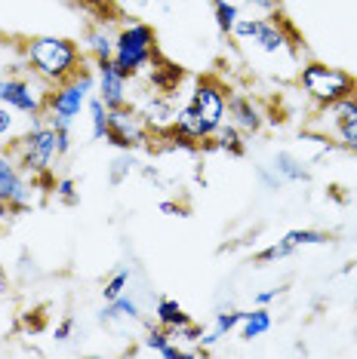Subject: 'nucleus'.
I'll return each mask as SVG.
<instances>
[{
	"label": "nucleus",
	"instance_id": "nucleus-34",
	"mask_svg": "<svg viewBox=\"0 0 357 359\" xmlns=\"http://www.w3.org/2000/svg\"><path fill=\"white\" fill-rule=\"evenodd\" d=\"M243 4L262 13H280V0H243Z\"/></svg>",
	"mask_w": 357,
	"mask_h": 359
},
{
	"label": "nucleus",
	"instance_id": "nucleus-2",
	"mask_svg": "<svg viewBox=\"0 0 357 359\" xmlns=\"http://www.w3.org/2000/svg\"><path fill=\"white\" fill-rule=\"evenodd\" d=\"M25 62L31 77H37L44 86H59L84 68L86 53L71 37L37 34L25 40Z\"/></svg>",
	"mask_w": 357,
	"mask_h": 359
},
{
	"label": "nucleus",
	"instance_id": "nucleus-30",
	"mask_svg": "<svg viewBox=\"0 0 357 359\" xmlns=\"http://www.w3.org/2000/svg\"><path fill=\"white\" fill-rule=\"evenodd\" d=\"M133 166H136V163H133V157H129V151H124V157H117L115 163H111V184H120V182H124Z\"/></svg>",
	"mask_w": 357,
	"mask_h": 359
},
{
	"label": "nucleus",
	"instance_id": "nucleus-20",
	"mask_svg": "<svg viewBox=\"0 0 357 359\" xmlns=\"http://www.w3.org/2000/svg\"><path fill=\"white\" fill-rule=\"evenodd\" d=\"M271 169H274V172H278V175L283 178V182H302V184L311 182V169H308L305 163L299 160L296 154H290V151H280L278 157H274Z\"/></svg>",
	"mask_w": 357,
	"mask_h": 359
},
{
	"label": "nucleus",
	"instance_id": "nucleus-12",
	"mask_svg": "<svg viewBox=\"0 0 357 359\" xmlns=\"http://www.w3.org/2000/svg\"><path fill=\"white\" fill-rule=\"evenodd\" d=\"M126 86H129V77L120 71V65L115 59L96 62V95L105 102L108 111L126 104Z\"/></svg>",
	"mask_w": 357,
	"mask_h": 359
},
{
	"label": "nucleus",
	"instance_id": "nucleus-13",
	"mask_svg": "<svg viewBox=\"0 0 357 359\" xmlns=\"http://www.w3.org/2000/svg\"><path fill=\"white\" fill-rule=\"evenodd\" d=\"M228 114H231V123L240 129V133L253 135L265 126V117L259 111V104L249 99V95H228Z\"/></svg>",
	"mask_w": 357,
	"mask_h": 359
},
{
	"label": "nucleus",
	"instance_id": "nucleus-27",
	"mask_svg": "<svg viewBox=\"0 0 357 359\" xmlns=\"http://www.w3.org/2000/svg\"><path fill=\"white\" fill-rule=\"evenodd\" d=\"M290 255H293V249H290L283 240H278V243H271V246H265L262 252H256L253 261H256V264H274V261H283Z\"/></svg>",
	"mask_w": 357,
	"mask_h": 359
},
{
	"label": "nucleus",
	"instance_id": "nucleus-36",
	"mask_svg": "<svg viewBox=\"0 0 357 359\" xmlns=\"http://www.w3.org/2000/svg\"><path fill=\"white\" fill-rule=\"evenodd\" d=\"M13 215H15V212H13V206H10V203H6L4 197H0V222H10Z\"/></svg>",
	"mask_w": 357,
	"mask_h": 359
},
{
	"label": "nucleus",
	"instance_id": "nucleus-19",
	"mask_svg": "<svg viewBox=\"0 0 357 359\" xmlns=\"http://www.w3.org/2000/svg\"><path fill=\"white\" fill-rule=\"evenodd\" d=\"M243 313H247V310H219L216 320H213V329L204 332V338H200V347L209 350L213 344H219V341H222L225 334H231V332L240 325Z\"/></svg>",
	"mask_w": 357,
	"mask_h": 359
},
{
	"label": "nucleus",
	"instance_id": "nucleus-15",
	"mask_svg": "<svg viewBox=\"0 0 357 359\" xmlns=\"http://www.w3.org/2000/svg\"><path fill=\"white\" fill-rule=\"evenodd\" d=\"M154 320H157L160 329H167L176 338V332H182L185 325H191V313L178 304L176 298H157V307H154Z\"/></svg>",
	"mask_w": 357,
	"mask_h": 359
},
{
	"label": "nucleus",
	"instance_id": "nucleus-24",
	"mask_svg": "<svg viewBox=\"0 0 357 359\" xmlns=\"http://www.w3.org/2000/svg\"><path fill=\"white\" fill-rule=\"evenodd\" d=\"M86 114H89V138L102 142L105 133H108V108H105V102L96 93L89 95V102H86Z\"/></svg>",
	"mask_w": 357,
	"mask_h": 359
},
{
	"label": "nucleus",
	"instance_id": "nucleus-1",
	"mask_svg": "<svg viewBox=\"0 0 357 359\" xmlns=\"http://www.w3.org/2000/svg\"><path fill=\"white\" fill-rule=\"evenodd\" d=\"M225 114H228L225 86L216 80H200L194 83L188 102L176 111V123L154 135L160 142H173L169 148H197V144H207L216 129L225 123Z\"/></svg>",
	"mask_w": 357,
	"mask_h": 359
},
{
	"label": "nucleus",
	"instance_id": "nucleus-22",
	"mask_svg": "<svg viewBox=\"0 0 357 359\" xmlns=\"http://www.w3.org/2000/svg\"><path fill=\"white\" fill-rule=\"evenodd\" d=\"M139 304H136L129 295H120L115 301H105L102 313H99V323H117V320H139Z\"/></svg>",
	"mask_w": 357,
	"mask_h": 359
},
{
	"label": "nucleus",
	"instance_id": "nucleus-21",
	"mask_svg": "<svg viewBox=\"0 0 357 359\" xmlns=\"http://www.w3.org/2000/svg\"><path fill=\"white\" fill-rule=\"evenodd\" d=\"M84 43H86V46H84V53H86L93 62L115 59V34H108V31H105V25L89 28Z\"/></svg>",
	"mask_w": 357,
	"mask_h": 359
},
{
	"label": "nucleus",
	"instance_id": "nucleus-32",
	"mask_svg": "<svg viewBox=\"0 0 357 359\" xmlns=\"http://www.w3.org/2000/svg\"><path fill=\"white\" fill-rule=\"evenodd\" d=\"M287 295V289L283 285H271V289H262V292H256V304L259 307H268V304H274L278 298Z\"/></svg>",
	"mask_w": 357,
	"mask_h": 359
},
{
	"label": "nucleus",
	"instance_id": "nucleus-31",
	"mask_svg": "<svg viewBox=\"0 0 357 359\" xmlns=\"http://www.w3.org/2000/svg\"><path fill=\"white\" fill-rule=\"evenodd\" d=\"M259 182H262L265 184V191H280V184H283V178L278 175V172H274V169L271 166H259Z\"/></svg>",
	"mask_w": 357,
	"mask_h": 359
},
{
	"label": "nucleus",
	"instance_id": "nucleus-8",
	"mask_svg": "<svg viewBox=\"0 0 357 359\" xmlns=\"http://www.w3.org/2000/svg\"><path fill=\"white\" fill-rule=\"evenodd\" d=\"M151 138V129L145 126L142 114L133 111L129 104H124V108H115L108 111V133H105V142L115 144L117 151H139L148 144Z\"/></svg>",
	"mask_w": 357,
	"mask_h": 359
},
{
	"label": "nucleus",
	"instance_id": "nucleus-23",
	"mask_svg": "<svg viewBox=\"0 0 357 359\" xmlns=\"http://www.w3.org/2000/svg\"><path fill=\"white\" fill-rule=\"evenodd\" d=\"M290 249H305V246H327L330 243V233L327 231H314V227H296V231H287L280 236Z\"/></svg>",
	"mask_w": 357,
	"mask_h": 359
},
{
	"label": "nucleus",
	"instance_id": "nucleus-28",
	"mask_svg": "<svg viewBox=\"0 0 357 359\" xmlns=\"http://www.w3.org/2000/svg\"><path fill=\"white\" fill-rule=\"evenodd\" d=\"M15 123H19V114L13 108H6V104H0V144H4V138H6V144L15 138Z\"/></svg>",
	"mask_w": 357,
	"mask_h": 359
},
{
	"label": "nucleus",
	"instance_id": "nucleus-4",
	"mask_svg": "<svg viewBox=\"0 0 357 359\" xmlns=\"http://www.w3.org/2000/svg\"><path fill=\"white\" fill-rule=\"evenodd\" d=\"M93 93H96V71L84 65L74 77L46 89V108H44L46 123L56 129H71L74 120L80 117V111H86V102Z\"/></svg>",
	"mask_w": 357,
	"mask_h": 359
},
{
	"label": "nucleus",
	"instance_id": "nucleus-14",
	"mask_svg": "<svg viewBox=\"0 0 357 359\" xmlns=\"http://www.w3.org/2000/svg\"><path fill=\"white\" fill-rule=\"evenodd\" d=\"M145 126L151 133H160V129H169L176 123V104H173V95H164V93H151L145 108L139 111Z\"/></svg>",
	"mask_w": 357,
	"mask_h": 359
},
{
	"label": "nucleus",
	"instance_id": "nucleus-35",
	"mask_svg": "<svg viewBox=\"0 0 357 359\" xmlns=\"http://www.w3.org/2000/svg\"><path fill=\"white\" fill-rule=\"evenodd\" d=\"M160 212H167V215H185V209L178 206V203H173V200H164V203H160Z\"/></svg>",
	"mask_w": 357,
	"mask_h": 359
},
{
	"label": "nucleus",
	"instance_id": "nucleus-25",
	"mask_svg": "<svg viewBox=\"0 0 357 359\" xmlns=\"http://www.w3.org/2000/svg\"><path fill=\"white\" fill-rule=\"evenodd\" d=\"M213 19H216V28L222 34H231L234 25L240 19V6L231 4V0H213Z\"/></svg>",
	"mask_w": 357,
	"mask_h": 359
},
{
	"label": "nucleus",
	"instance_id": "nucleus-17",
	"mask_svg": "<svg viewBox=\"0 0 357 359\" xmlns=\"http://www.w3.org/2000/svg\"><path fill=\"white\" fill-rule=\"evenodd\" d=\"M207 144L216 151H222V154H228V157H243V154H247V133H240L234 123H222Z\"/></svg>",
	"mask_w": 357,
	"mask_h": 359
},
{
	"label": "nucleus",
	"instance_id": "nucleus-29",
	"mask_svg": "<svg viewBox=\"0 0 357 359\" xmlns=\"http://www.w3.org/2000/svg\"><path fill=\"white\" fill-rule=\"evenodd\" d=\"M53 194L56 197H59L62 203H68V206H74L77 203V182L74 178H56V184H53Z\"/></svg>",
	"mask_w": 357,
	"mask_h": 359
},
{
	"label": "nucleus",
	"instance_id": "nucleus-33",
	"mask_svg": "<svg viewBox=\"0 0 357 359\" xmlns=\"http://www.w3.org/2000/svg\"><path fill=\"white\" fill-rule=\"evenodd\" d=\"M71 334H74V320H71V316H65V320L53 329V338L59 341V344H65V341H71Z\"/></svg>",
	"mask_w": 357,
	"mask_h": 359
},
{
	"label": "nucleus",
	"instance_id": "nucleus-6",
	"mask_svg": "<svg viewBox=\"0 0 357 359\" xmlns=\"http://www.w3.org/2000/svg\"><path fill=\"white\" fill-rule=\"evenodd\" d=\"M299 86L305 89V95L311 99L318 108H330V104L357 95V80L348 74L345 68H332L323 62H308L299 71Z\"/></svg>",
	"mask_w": 357,
	"mask_h": 359
},
{
	"label": "nucleus",
	"instance_id": "nucleus-10",
	"mask_svg": "<svg viewBox=\"0 0 357 359\" xmlns=\"http://www.w3.org/2000/svg\"><path fill=\"white\" fill-rule=\"evenodd\" d=\"M323 117H330L327 120L330 142L342 151L357 154V95H348V99L323 108Z\"/></svg>",
	"mask_w": 357,
	"mask_h": 359
},
{
	"label": "nucleus",
	"instance_id": "nucleus-37",
	"mask_svg": "<svg viewBox=\"0 0 357 359\" xmlns=\"http://www.w3.org/2000/svg\"><path fill=\"white\" fill-rule=\"evenodd\" d=\"M6 93H10V77H0V104L6 102Z\"/></svg>",
	"mask_w": 357,
	"mask_h": 359
},
{
	"label": "nucleus",
	"instance_id": "nucleus-18",
	"mask_svg": "<svg viewBox=\"0 0 357 359\" xmlns=\"http://www.w3.org/2000/svg\"><path fill=\"white\" fill-rule=\"evenodd\" d=\"M271 325H274L271 310L256 304L253 310H247V313H243V320H240V325H238L240 341H256V338H262V334L271 332Z\"/></svg>",
	"mask_w": 357,
	"mask_h": 359
},
{
	"label": "nucleus",
	"instance_id": "nucleus-11",
	"mask_svg": "<svg viewBox=\"0 0 357 359\" xmlns=\"http://www.w3.org/2000/svg\"><path fill=\"white\" fill-rule=\"evenodd\" d=\"M37 80V77H34ZM31 77H10V93H6V108H13L15 114L22 117L34 120V117H44V108H46V89L44 83H34Z\"/></svg>",
	"mask_w": 357,
	"mask_h": 359
},
{
	"label": "nucleus",
	"instance_id": "nucleus-9",
	"mask_svg": "<svg viewBox=\"0 0 357 359\" xmlns=\"http://www.w3.org/2000/svg\"><path fill=\"white\" fill-rule=\"evenodd\" d=\"M31 191H34V182H31V178L19 169L13 151L0 144V197L10 203L13 212L19 215V212L34 209V197H31Z\"/></svg>",
	"mask_w": 357,
	"mask_h": 359
},
{
	"label": "nucleus",
	"instance_id": "nucleus-26",
	"mask_svg": "<svg viewBox=\"0 0 357 359\" xmlns=\"http://www.w3.org/2000/svg\"><path fill=\"white\" fill-rule=\"evenodd\" d=\"M126 289H129V271H115L108 276V283H105L102 298L105 301H115L120 295H126Z\"/></svg>",
	"mask_w": 357,
	"mask_h": 359
},
{
	"label": "nucleus",
	"instance_id": "nucleus-16",
	"mask_svg": "<svg viewBox=\"0 0 357 359\" xmlns=\"http://www.w3.org/2000/svg\"><path fill=\"white\" fill-rule=\"evenodd\" d=\"M148 80H151V86L157 89V93H164V95H173L176 89H178V83L185 80V71L178 68V65H173V62H167V59H154V65H151V74H148Z\"/></svg>",
	"mask_w": 357,
	"mask_h": 359
},
{
	"label": "nucleus",
	"instance_id": "nucleus-3",
	"mask_svg": "<svg viewBox=\"0 0 357 359\" xmlns=\"http://www.w3.org/2000/svg\"><path fill=\"white\" fill-rule=\"evenodd\" d=\"M6 148L13 151L19 169L34 182V187L46 184L53 191L56 178L50 175V169H53V163L59 160V138H56V129L46 123V117L28 120V129L15 135Z\"/></svg>",
	"mask_w": 357,
	"mask_h": 359
},
{
	"label": "nucleus",
	"instance_id": "nucleus-5",
	"mask_svg": "<svg viewBox=\"0 0 357 359\" xmlns=\"http://www.w3.org/2000/svg\"><path fill=\"white\" fill-rule=\"evenodd\" d=\"M157 55V34L148 22H129L115 34V62L129 80L148 71Z\"/></svg>",
	"mask_w": 357,
	"mask_h": 359
},
{
	"label": "nucleus",
	"instance_id": "nucleus-7",
	"mask_svg": "<svg viewBox=\"0 0 357 359\" xmlns=\"http://www.w3.org/2000/svg\"><path fill=\"white\" fill-rule=\"evenodd\" d=\"M231 37L240 40V43H253L259 53H268V55L290 53L299 43L293 25L287 19H280L278 13H271V19H243L240 15Z\"/></svg>",
	"mask_w": 357,
	"mask_h": 359
}]
</instances>
